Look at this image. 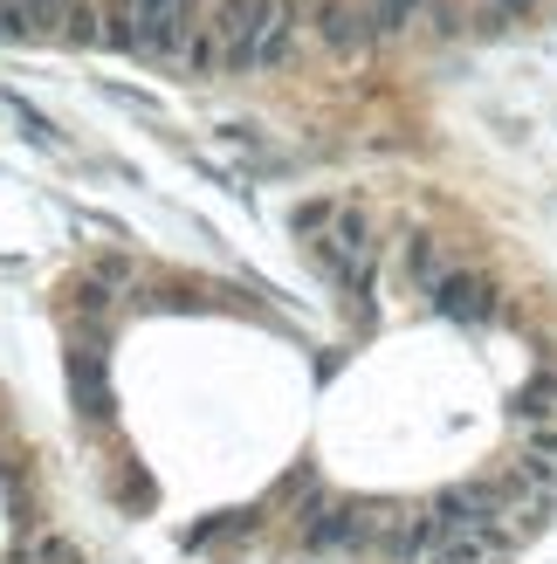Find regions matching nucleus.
<instances>
[{"label": "nucleus", "instance_id": "nucleus-1", "mask_svg": "<svg viewBox=\"0 0 557 564\" xmlns=\"http://www.w3.org/2000/svg\"><path fill=\"white\" fill-rule=\"evenodd\" d=\"M296 235L310 241V256L317 269L338 282V290L351 296H365V282H372V262H379V248H372V220L365 207H351V200H324V207H296Z\"/></svg>", "mask_w": 557, "mask_h": 564}, {"label": "nucleus", "instance_id": "nucleus-2", "mask_svg": "<svg viewBox=\"0 0 557 564\" xmlns=\"http://www.w3.org/2000/svg\"><path fill=\"white\" fill-rule=\"evenodd\" d=\"M303 544L324 551V557H351V551H372V502H351V496H324L310 517H296Z\"/></svg>", "mask_w": 557, "mask_h": 564}, {"label": "nucleus", "instance_id": "nucleus-3", "mask_svg": "<svg viewBox=\"0 0 557 564\" xmlns=\"http://www.w3.org/2000/svg\"><path fill=\"white\" fill-rule=\"evenodd\" d=\"M193 28H200V0H138V55L179 63Z\"/></svg>", "mask_w": 557, "mask_h": 564}, {"label": "nucleus", "instance_id": "nucleus-4", "mask_svg": "<svg viewBox=\"0 0 557 564\" xmlns=\"http://www.w3.org/2000/svg\"><path fill=\"white\" fill-rule=\"evenodd\" d=\"M296 35H303V8H296V0H269L262 28H255V35H248V48H241V69H248V76L283 69L290 48H296Z\"/></svg>", "mask_w": 557, "mask_h": 564}, {"label": "nucleus", "instance_id": "nucleus-5", "mask_svg": "<svg viewBox=\"0 0 557 564\" xmlns=\"http://www.w3.org/2000/svg\"><path fill=\"white\" fill-rule=\"evenodd\" d=\"M131 290H138V262H131V256H97L90 269H83V275L69 282V310L97 324L103 310L118 303V296H131Z\"/></svg>", "mask_w": 557, "mask_h": 564}, {"label": "nucleus", "instance_id": "nucleus-6", "mask_svg": "<svg viewBox=\"0 0 557 564\" xmlns=\"http://www.w3.org/2000/svg\"><path fill=\"white\" fill-rule=\"evenodd\" d=\"M434 310H440V317H455V324H489L495 310H503V296H495V282H489L482 269L461 262V269L434 290Z\"/></svg>", "mask_w": 557, "mask_h": 564}, {"label": "nucleus", "instance_id": "nucleus-7", "mask_svg": "<svg viewBox=\"0 0 557 564\" xmlns=\"http://www.w3.org/2000/svg\"><path fill=\"white\" fill-rule=\"evenodd\" d=\"M69 392H76V413L90 420H110V379H103V337H90V345H69Z\"/></svg>", "mask_w": 557, "mask_h": 564}, {"label": "nucleus", "instance_id": "nucleus-8", "mask_svg": "<svg viewBox=\"0 0 557 564\" xmlns=\"http://www.w3.org/2000/svg\"><path fill=\"white\" fill-rule=\"evenodd\" d=\"M76 0H0V35L14 42H42V35H63Z\"/></svg>", "mask_w": 557, "mask_h": 564}, {"label": "nucleus", "instance_id": "nucleus-9", "mask_svg": "<svg viewBox=\"0 0 557 564\" xmlns=\"http://www.w3.org/2000/svg\"><path fill=\"white\" fill-rule=\"evenodd\" d=\"M317 35L338 48V55H351V48H365L379 28H372V8H345V0H324V8H317Z\"/></svg>", "mask_w": 557, "mask_h": 564}, {"label": "nucleus", "instance_id": "nucleus-10", "mask_svg": "<svg viewBox=\"0 0 557 564\" xmlns=\"http://www.w3.org/2000/svg\"><path fill=\"white\" fill-rule=\"evenodd\" d=\"M455 269H461V262H455L434 235H406V275H413V290H421V296H434Z\"/></svg>", "mask_w": 557, "mask_h": 564}, {"label": "nucleus", "instance_id": "nucleus-11", "mask_svg": "<svg viewBox=\"0 0 557 564\" xmlns=\"http://www.w3.org/2000/svg\"><path fill=\"white\" fill-rule=\"evenodd\" d=\"M14 564H83V551H76L69 538H55V530H42V538H28V544L14 551Z\"/></svg>", "mask_w": 557, "mask_h": 564}, {"label": "nucleus", "instance_id": "nucleus-12", "mask_svg": "<svg viewBox=\"0 0 557 564\" xmlns=\"http://www.w3.org/2000/svg\"><path fill=\"white\" fill-rule=\"evenodd\" d=\"M63 42H76V48H97V42H103V14H97V0H76V8H69Z\"/></svg>", "mask_w": 557, "mask_h": 564}, {"label": "nucleus", "instance_id": "nucleus-13", "mask_svg": "<svg viewBox=\"0 0 557 564\" xmlns=\"http://www.w3.org/2000/svg\"><path fill=\"white\" fill-rule=\"evenodd\" d=\"M413 14H421V0H372V28H379V35H400Z\"/></svg>", "mask_w": 557, "mask_h": 564}, {"label": "nucleus", "instance_id": "nucleus-14", "mask_svg": "<svg viewBox=\"0 0 557 564\" xmlns=\"http://www.w3.org/2000/svg\"><path fill=\"white\" fill-rule=\"evenodd\" d=\"M0 441H8V434H0Z\"/></svg>", "mask_w": 557, "mask_h": 564}]
</instances>
